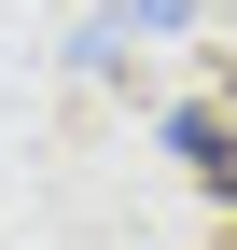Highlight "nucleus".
Returning <instances> with one entry per match:
<instances>
[{
	"label": "nucleus",
	"instance_id": "nucleus-1",
	"mask_svg": "<svg viewBox=\"0 0 237 250\" xmlns=\"http://www.w3.org/2000/svg\"><path fill=\"white\" fill-rule=\"evenodd\" d=\"M167 139L195 153V181H223V195H237V98H195L182 125H167Z\"/></svg>",
	"mask_w": 237,
	"mask_h": 250
}]
</instances>
